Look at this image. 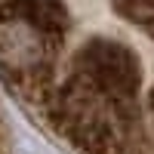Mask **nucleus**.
<instances>
[{"label": "nucleus", "instance_id": "obj_1", "mask_svg": "<svg viewBox=\"0 0 154 154\" xmlns=\"http://www.w3.org/2000/svg\"><path fill=\"white\" fill-rule=\"evenodd\" d=\"M59 126L83 154H117L120 148V120L126 114L99 93L93 83H77L62 93L56 105Z\"/></svg>", "mask_w": 154, "mask_h": 154}, {"label": "nucleus", "instance_id": "obj_2", "mask_svg": "<svg viewBox=\"0 0 154 154\" xmlns=\"http://www.w3.org/2000/svg\"><path fill=\"white\" fill-rule=\"evenodd\" d=\"M83 71H86V83H93L123 114H130V102L139 86V68H136V59L126 49L105 46V43L93 46L83 56Z\"/></svg>", "mask_w": 154, "mask_h": 154}, {"label": "nucleus", "instance_id": "obj_3", "mask_svg": "<svg viewBox=\"0 0 154 154\" xmlns=\"http://www.w3.org/2000/svg\"><path fill=\"white\" fill-rule=\"evenodd\" d=\"M123 12L130 19H136L142 28L154 31V0H126L123 3Z\"/></svg>", "mask_w": 154, "mask_h": 154}, {"label": "nucleus", "instance_id": "obj_4", "mask_svg": "<svg viewBox=\"0 0 154 154\" xmlns=\"http://www.w3.org/2000/svg\"><path fill=\"white\" fill-rule=\"evenodd\" d=\"M151 114H154V93H151Z\"/></svg>", "mask_w": 154, "mask_h": 154}]
</instances>
